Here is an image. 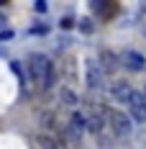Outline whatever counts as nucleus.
Here are the masks:
<instances>
[{
    "label": "nucleus",
    "instance_id": "obj_1",
    "mask_svg": "<svg viewBox=\"0 0 146 149\" xmlns=\"http://www.w3.org/2000/svg\"><path fill=\"white\" fill-rule=\"evenodd\" d=\"M51 64H54V62H49V57H44V54H31L28 57V80H31V85H33V82H36V85H44Z\"/></svg>",
    "mask_w": 146,
    "mask_h": 149
},
{
    "label": "nucleus",
    "instance_id": "obj_2",
    "mask_svg": "<svg viewBox=\"0 0 146 149\" xmlns=\"http://www.w3.org/2000/svg\"><path fill=\"white\" fill-rule=\"evenodd\" d=\"M105 123L113 129V134L116 136H128L133 131V123H131V116H126V113H120V111H113V108H105Z\"/></svg>",
    "mask_w": 146,
    "mask_h": 149
},
{
    "label": "nucleus",
    "instance_id": "obj_3",
    "mask_svg": "<svg viewBox=\"0 0 146 149\" xmlns=\"http://www.w3.org/2000/svg\"><path fill=\"white\" fill-rule=\"evenodd\" d=\"M85 82L90 90H102L105 88V72H102L98 59H85Z\"/></svg>",
    "mask_w": 146,
    "mask_h": 149
},
{
    "label": "nucleus",
    "instance_id": "obj_4",
    "mask_svg": "<svg viewBox=\"0 0 146 149\" xmlns=\"http://www.w3.org/2000/svg\"><path fill=\"white\" fill-rule=\"evenodd\" d=\"M128 111H131V118L136 121V123H146V98L141 93L133 90L131 100H128Z\"/></svg>",
    "mask_w": 146,
    "mask_h": 149
},
{
    "label": "nucleus",
    "instance_id": "obj_5",
    "mask_svg": "<svg viewBox=\"0 0 146 149\" xmlns=\"http://www.w3.org/2000/svg\"><path fill=\"white\" fill-rule=\"evenodd\" d=\"M118 57H120V64L128 67L131 72H144V67H146V57L144 54H138V52H133V49H126V52L118 54Z\"/></svg>",
    "mask_w": 146,
    "mask_h": 149
},
{
    "label": "nucleus",
    "instance_id": "obj_6",
    "mask_svg": "<svg viewBox=\"0 0 146 149\" xmlns=\"http://www.w3.org/2000/svg\"><path fill=\"white\" fill-rule=\"evenodd\" d=\"M110 93H113V98H116L118 103H128L131 95H133V88L126 82V80H118V82L110 85Z\"/></svg>",
    "mask_w": 146,
    "mask_h": 149
},
{
    "label": "nucleus",
    "instance_id": "obj_7",
    "mask_svg": "<svg viewBox=\"0 0 146 149\" xmlns=\"http://www.w3.org/2000/svg\"><path fill=\"white\" fill-rule=\"evenodd\" d=\"M100 67H102V72H116L120 67V57L113 54L110 49H102L100 52Z\"/></svg>",
    "mask_w": 146,
    "mask_h": 149
},
{
    "label": "nucleus",
    "instance_id": "obj_8",
    "mask_svg": "<svg viewBox=\"0 0 146 149\" xmlns=\"http://www.w3.org/2000/svg\"><path fill=\"white\" fill-rule=\"evenodd\" d=\"M116 139H118V136L113 134V129L105 123V129L98 134V147H100V149H113V147H116Z\"/></svg>",
    "mask_w": 146,
    "mask_h": 149
},
{
    "label": "nucleus",
    "instance_id": "obj_9",
    "mask_svg": "<svg viewBox=\"0 0 146 149\" xmlns=\"http://www.w3.org/2000/svg\"><path fill=\"white\" fill-rule=\"evenodd\" d=\"M36 144L41 149H64V144H62L59 139H54L51 134H39L36 136Z\"/></svg>",
    "mask_w": 146,
    "mask_h": 149
},
{
    "label": "nucleus",
    "instance_id": "obj_10",
    "mask_svg": "<svg viewBox=\"0 0 146 149\" xmlns=\"http://www.w3.org/2000/svg\"><path fill=\"white\" fill-rule=\"evenodd\" d=\"M59 100H62L64 105H77L80 103V98H77V93H74L72 88H62L59 90Z\"/></svg>",
    "mask_w": 146,
    "mask_h": 149
},
{
    "label": "nucleus",
    "instance_id": "obj_11",
    "mask_svg": "<svg viewBox=\"0 0 146 149\" xmlns=\"http://www.w3.org/2000/svg\"><path fill=\"white\" fill-rule=\"evenodd\" d=\"M80 31H82V33H92V31H95L92 18H82V21H80Z\"/></svg>",
    "mask_w": 146,
    "mask_h": 149
},
{
    "label": "nucleus",
    "instance_id": "obj_12",
    "mask_svg": "<svg viewBox=\"0 0 146 149\" xmlns=\"http://www.w3.org/2000/svg\"><path fill=\"white\" fill-rule=\"evenodd\" d=\"M59 26H62V29H72V26H74V18H69V15H67V18H62V21H59Z\"/></svg>",
    "mask_w": 146,
    "mask_h": 149
},
{
    "label": "nucleus",
    "instance_id": "obj_13",
    "mask_svg": "<svg viewBox=\"0 0 146 149\" xmlns=\"http://www.w3.org/2000/svg\"><path fill=\"white\" fill-rule=\"evenodd\" d=\"M33 8H36V13H46V10H49V5H46L44 0H39V3H36Z\"/></svg>",
    "mask_w": 146,
    "mask_h": 149
},
{
    "label": "nucleus",
    "instance_id": "obj_14",
    "mask_svg": "<svg viewBox=\"0 0 146 149\" xmlns=\"http://www.w3.org/2000/svg\"><path fill=\"white\" fill-rule=\"evenodd\" d=\"M31 31H33V33H46V31H49V26H33Z\"/></svg>",
    "mask_w": 146,
    "mask_h": 149
},
{
    "label": "nucleus",
    "instance_id": "obj_15",
    "mask_svg": "<svg viewBox=\"0 0 146 149\" xmlns=\"http://www.w3.org/2000/svg\"><path fill=\"white\" fill-rule=\"evenodd\" d=\"M0 39H13V31H3V33H0Z\"/></svg>",
    "mask_w": 146,
    "mask_h": 149
},
{
    "label": "nucleus",
    "instance_id": "obj_16",
    "mask_svg": "<svg viewBox=\"0 0 146 149\" xmlns=\"http://www.w3.org/2000/svg\"><path fill=\"white\" fill-rule=\"evenodd\" d=\"M3 26H5V15H0V29H3Z\"/></svg>",
    "mask_w": 146,
    "mask_h": 149
},
{
    "label": "nucleus",
    "instance_id": "obj_17",
    "mask_svg": "<svg viewBox=\"0 0 146 149\" xmlns=\"http://www.w3.org/2000/svg\"><path fill=\"white\" fill-rule=\"evenodd\" d=\"M141 95H144V98H146V82H144V90H141Z\"/></svg>",
    "mask_w": 146,
    "mask_h": 149
}]
</instances>
